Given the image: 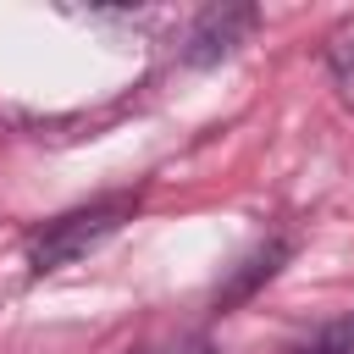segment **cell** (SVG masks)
Wrapping results in <instances>:
<instances>
[{
	"mask_svg": "<svg viewBox=\"0 0 354 354\" xmlns=\"http://www.w3.org/2000/svg\"><path fill=\"white\" fill-rule=\"evenodd\" d=\"M304 354H354V315H343V321L321 326V332L310 337V348H304Z\"/></svg>",
	"mask_w": 354,
	"mask_h": 354,
	"instance_id": "4",
	"label": "cell"
},
{
	"mask_svg": "<svg viewBox=\"0 0 354 354\" xmlns=\"http://www.w3.org/2000/svg\"><path fill=\"white\" fill-rule=\"evenodd\" d=\"M282 260H288V243H282V238H271L266 249H254V254L243 260V271H238V277L221 288V304H238V299H249V293H254V288H260V282H266V277H271Z\"/></svg>",
	"mask_w": 354,
	"mask_h": 354,
	"instance_id": "3",
	"label": "cell"
},
{
	"mask_svg": "<svg viewBox=\"0 0 354 354\" xmlns=\"http://www.w3.org/2000/svg\"><path fill=\"white\" fill-rule=\"evenodd\" d=\"M177 354H216L210 343H188V348H177Z\"/></svg>",
	"mask_w": 354,
	"mask_h": 354,
	"instance_id": "5",
	"label": "cell"
},
{
	"mask_svg": "<svg viewBox=\"0 0 354 354\" xmlns=\"http://www.w3.org/2000/svg\"><path fill=\"white\" fill-rule=\"evenodd\" d=\"M122 216H127V199H105V205H88V210H72V216L50 221V227L33 238V271L44 277V271L88 254L100 238H111V232L122 227Z\"/></svg>",
	"mask_w": 354,
	"mask_h": 354,
	"instance_id": "1",
	"label": "cell"
},
{
	"mask_svg": "<svg viewBox=\"0 0 354 354\" xmlns=\"http://www.w3.org/2000/svg\"><path fill=\"white\" fill-rule=\"evenodd\" d=\"M249 28H254V11H249V6L205 11L199 28H194V39H188V61H216V55H227V50L238 44V33H249Z\"/></svg>",
	"mask_w": 354,
	"mask_h": 354,
	"instance_id": "2",
	"label": "cell"
}]
</instances>
